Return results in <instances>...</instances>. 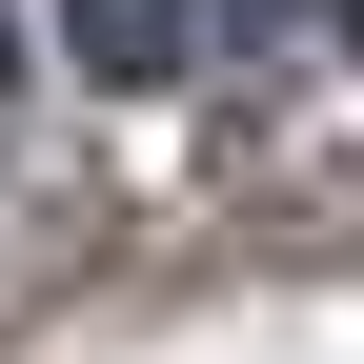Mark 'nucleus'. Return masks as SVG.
<instances>
[{
	"mask_svg": "<svg viewBox=\"0 0 364 364\" xmlns=\"http://www.w3.org/2000/svg\"><path fill=\"white\" fill-rule=\"evenodd\" d=\"M61 61L81 81H182L203 61V0H61Z\"/></svg>",
	"mask_w": 364,
	"mask_h": 364,
	"instance_id": "1",
	"label": "nucleus"
},
{
	"mask_svg": "<svg viewBox=\"0 0 364 364\" xmlns=\"http://www.w3.org/2000/svg\"><path fill=\"white\" fill-rule=\"evenodd\" d=\"M0 142H21V21H0Z\"/></svg>",
	"mask_w": 364,
	"mask_h": 364,
	"instance_id": "2",
	"label": "nucleus"
},
{
	"mask_svg": "<svg viewBox=\"0 0 364 364\" xmlns=\"http://www.w3.org/2000/svg\"><path fill=\"white\" fill-rule=\"evenodd\" d=\"M203 21H284V0H203Z\"/></svg>",
	"mask_w": 364,
	"mask_h": 364,
	"instance_id": "3",
	"label": "nucleus"
}]
</instances>
